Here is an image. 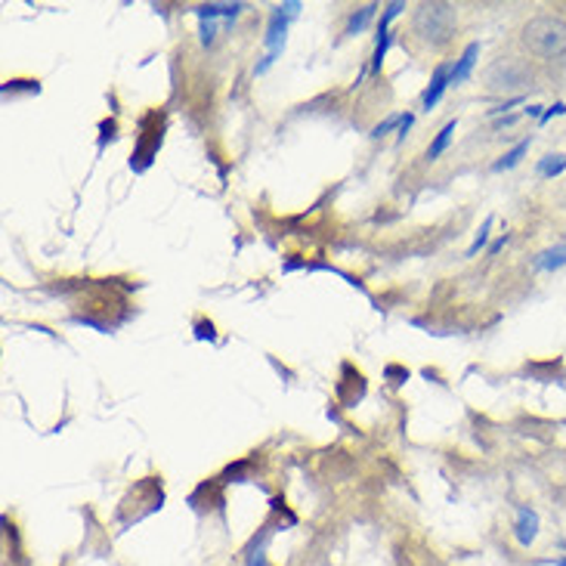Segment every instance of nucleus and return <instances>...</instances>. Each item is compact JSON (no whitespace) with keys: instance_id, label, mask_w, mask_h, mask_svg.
<instances>
[{"instance_id":"1","label":"nucleus","mask_w":566,"mask_h":566,"mask_svg":"<svg viewBox=\"0 0 566 566\" xmlns=\"http://www.w3.org/2000/svg\"><path fill=\"white\" fill-rule=\"evenodd\" d=\"M455 25H459V13L446 0H430V3L415 7L412 34L421 44H428L430 50H443V46L452 44Z\"/></svg>"},{"instance_id":"2","label":"nucleus","mask_w":566,"mask_h":566,"mask_svg":"<svg viewBox=\"0 0 566 566\" xmlns=\"http://www.w3.org/2000/svg\"><path fill=\"white\" fill-rule=\"evenodd\" d=\"M521 41L536 60H560L566 56V19L554 13L533 15L521 31Z\"/></svg>"},{"instance_id":"3","label":"nucleus","mask_w":566,"mask_h":566,"mask_svg":"<svg viewBox=\"0 0 566 566\" xmlns=\"http://www.w3.org/2000/svg\"><path fill=\"white\" fill-rule=\"evenodd\" d=\"M483 84L490 93H521L533 87V65L521 56H502L486 69Z\"/></svg>"},{"instance_id":"4","label":"nucleus","mask_w":566,"mask_h":566,"mask_svg":"<svg viewBox=\"0 0 566 566\" xmlns=\"http://www.w3.org/2000/svg\"><path fill=\"white\" fill-rule=\"evenodd\" d=\"M165 112H146L143 122H139V134H137V149L130 155V168L134 170H146L153 165V158L161 149V139H165Z\"/></svg>"},{"instance_id":"5","label":"nucleus","mask_w":566,"mask_h":566,"mask_svg":"<svg viewBox=\"0 0 566 566\" xmlns=\"http://www.w3.org/2000/svg\"><path fill=\"white\" fill-rule=\"evenodd\" d=\"M297 13H301V3H297V0L282 3V7H276V10L270 13V29H266V46H270V56L258 65V75H263V72L279 60V53H282V46H285V31H289V22Z\"/></svg>"},{"instance_id":"6","label":"nucleus","mask_w":566,"mask_h":566,"mask_svg":"<svg viewBox=\"0 0 566 566\" xmlns=\"http://www.w3.org/2000/svg\"><path fill=\"white\" fill-rule=\"evenodd\" d=\"M337 397L344 406H356L359 399L366 397V378H363V371H356V368L347 363L344 371H340V381H337Z\"/></svg>"},{"instance_id":"7","label":"nucleus","mask_w":566,"mask_h":566,"mask_svg":"<svg viewBox=\"0 0 566 566\" xmlns=\"http://www.w3.org/2000/svg\"><path fill=\"white\" fill-rule=\"evenodd\" d=\"M449 84H452V69H449V65H437V72H433V77H430L428 91H424V96H421V106H424V112H430V108L440 103V96H443Z\"/></svg>"},{"instance_id":"8","label":"nucleus","mask_w":566,"mask_h":566,"mask_svg":"<svg viewBox=\"0 0 566 566\" xmlns=\"http://www.w3.org/2000/svg\"><path fill=\"white\" fill-rule=\"evenodd\" d=\"M538 536V514L536 511H530V507H521V517H517V538H521V545H533Z\"/></svg>"},{"instance_id":"9","label":"nucleus","mask_w":566,"mask_h":566,"mask_svg":"<svg viewBox=\"0 0 566 566\" xmlns=\"http://www.w3.org/2000/svg\"><path fill=\"white\" fill-rule=\"evenodd\" d=\"M242 10H245V3H201L196 13H199L201 22H214L217 15H230V19H235Z\"/></svg>"},{"instance_id":"10","label":"nucleus","mask_w":566,"mask_h":566,"mask_svg":"<svg viewBox=\"0 0 566 566\" xmlns=\"http://www.w3.org/2000/svg\"><path fill=\"white\" fill-rule=\"evenodd\" d=\"M476 56H480V44H468V50L461 53V60L452 65V84H461V81H468L471 77V69H474Z\"/></svg>"},{"instance_id":"11","label":"nucleus","mask_w":566,"mask_h":566,"mask_svg":"<svg viewBox=\"0 0 566 566\" xmlns=\"http://www.w3.org/2000/svg\"><path fill=\"white\" fill-rule=\"evenodd\" d=\"M566 266V245H554L548 251H542L536 258V270H545V273H554Z\"/></svg>"},{"instance_id":"12","label":"nucleus","mask_w":566,"mask_h":566,"mask_svg":"<svg viewBox=\"0 0 566 566\" xmlns=\"http://www.w3.org/2000/svg\"><path fill=\"white\" fill-rule=\"evenodd\" d=\"M530 143H533V139H521V143H517V146L511 149V153H505V155H502V158H499V161H495V165H492V170L499 174V170L517 168V165H521L523 155L530 153Z\"/></svg>"},{"instance_id":"13","label":"nucleus","mask_w":566,"mask_h":566,"mask_svg":"<svg viewBox=\"0 0 566 566\" xmlns=\"http://www.w3.org/2000/svg\"><path fill=\"white\" fill-rule=\"evenodd\" d=\"M375 10H378V3H366V7H359V10L350 15V22H347V34H363L368 22L375 19Z\"/></svg>"},{"instance_id":"14","label":"nucleus","mask_w":566,"mask_h":566,"mask_svg":"<svg viewBox=\"0 0 566 566\" xmlns=\"http://www.w3.org/2000/svg\"><path fill=\"white\" fill-rule=\"evenodd\" d=\"M452 134H455V122L446 124L443 130H440V134L433 137V143H430V149H428L430 161H433V158H440V155L446 153V146H449V139H452Z\"/></svg>"},{"instance_id":"15","label":"nucleus","mask_w":566,"mask_h":566,"mask_svg":"<svg viewBox=\"0 0 566 566\" xmlns=\"http://www.w3.org/2000/svg\"><path fill=\"white\" fill-rule=\"evenodd\" d=\"M394 34H397V31L378 34V46H375V56H371V72H375V75L381 72L384 56H387V50H390V44H394Z\"/></svg>"},{"instance_id":"16","label":"nucleus","mask_w":566,"mask_h":566,"mask_svg":"<svg viewBox=\"0 0 566 566\" xmlns=\"http://www.w3.org/2000/svg\"><path fill=\"white\" fill-rule=\"evenodd\" d=\"M566 170V155H548L542 165H538V174L542 177H557V174H564Z\"/></svg>"},{"instance_id":"17","label":"nucleus","mask_w":566,"mask_h":566,"mask_svg":"<svg viewBox=\"0 0 566 566\" xmlns=\"http://www.w3.org/2000/svg\"><path fill=\"white\" fill-rule=\"evenodd\" d=\"M402 10H406V3H399V0L387 3V7H384V13H381V22H378V34H387V31H390V22H394V19H397Z\"/></svg>"},{"instance_id":"18","label":"nucleus","mask_w":566,"mask_h":566,"mask_svg":"<svg viewBox=\"0 0 566 566\" xmlns=\"http://www.w3.org/2000/svg\"><path fill=\"white\" fill-rule=\"evenodd\" d=\"M19 91L38 93L41 87H38V81H7V84H3V96H10V93H19Z\"/></svg>"},{"instance_id":"19","label":"nucleus","mask_w":566,"mask_h":566,"mask_svg":"<svg viewBox=\"0 0 566 566\" xmlns=\"http://www.w3.org/2000/svg\"><path fill=\"white\" fill-rule=\"evenodd\" d=\"M490 227H492V217L483 223V230L476 232L474 245L468 248V258H476V254H480V248H486V242H490Z\"/></svg>"},{"instance_id":"20","label":"nucleus","mask_w":566,"mask_h":566,"mask_svg":"<svg viewBox=\"0 0 566 566\" xmlns=\"http://www.w3.org/2000/svg\"><path fill=\"white\" fill-rule=\"evenodd\" d=\"M399 122H402V115H390V118H387V122H381V124H378V127H375V130H371V137H375V139H381L384 134H390V130H394V127H399Z\"/></svg>"},{"instance_id":"21","label":"nucleus","mask_w":566,"mask_h":566,"mask_svg":"<svg viewBox=\"0 0 566 566\" xmlns=\"http://www.w3.org/2000/svg\"><path fill=\"white\" fill-rule=\"evenodd\" d=\"M214 22H201V44H214Z\"/></svg>"},{"instance_id":"22","label":"nucleus","mask_w":566,"mask_h":566,"mask_svg":"<svg viewBox=\"0 0 566 566\" xmlns=\"http://www.w3.org/2000/svg\"><path fill=\"white\" fill-rule=\"evenodd\" d=\"M412 124H415V115L412 112H406V115H402V122H399V139H406V134L412 130Z\"/></svg>"},{"instance_id":"23","label":"nucleus","mask_w":566,"mask_h":566,"mask_svg":"<svg viewBox=\"0 0 566 566\" xmlns=\"http://www.w3.org/2000/svg\"><path fill=\"white\" fill-rule=\"evenodd\" d=\"M564 112H566L564 103H554V106L548 108V112H542V118H538V122H542V124H545V122H552L554 115H564Z\"/></svg>"},{"instance_id":"24","label":"nucleus","mask_w":566,"mask_h":566,"mask_svg":"<svg viewBox=\"0 0 566 566\" xmlns=\"http://www.w3.org/2000/svg\"><path fill=\"white\" fill-rule=\"evenodd\" d=\"M196 328H199V332H196V335H199L201 340H205V337H208V340H211V337H214V325H211V322H199V325H196Z\"/></svg>"},{"instance_id":"25","label":"nucleus","mask_w":566,"mask_h":566,"mask_svg":"<svg viewBox=\"0 0 566 566\" xmlns=\"http://www.w3.org/2000/svg\"><path fill=\"white\" fill-rule=\"evenodd\" d=\"M505 242H507V235H505V239H499V242H495V245L490 248V254H499V251L505 248Z\"/></svg>"},{"instance_id":"26","label":"nucleus","mask_w":566,"mask_h":566,"mask_svg":"<svg viewBox=\"0 0 566 566\" xmlns=\"http://www.w3.org/2000/svg\"><path fill=\"white\" fill-rule=\"evenodd\" d=\"M557 566H566V557H564V560H557Z\"/></svg>"}]
</instances>
